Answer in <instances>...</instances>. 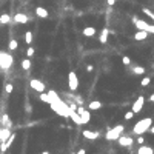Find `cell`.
<instances>
[{
	"label": "cell",
	"mask_w": 154,
	"mask_h": 154,
	"mask_svg": "<svg viewBox=\"0 0 154 154\" xmlns=\"http://www.w3.org/2000/svg\"><path fill=\"white\" fill-rule=\"evenodd\" d=\"M49 106L52 108V111H56V114L62 116V117H69V105H66L62 99H56L49 103Z\"/></svg>",
	"instance_id": "cell-1"
},
{
	"label": "cell",
	"mask_w": 154,
	"mask_h": 154,
	"mask_svg": "<svg viewBox=\"0 0 154 154\" xmlns=\"http://www.w3.org/2000/svg\"><path fill=\"white\" fill-rule=\"evenodd\" d=\"M151 125H153V119H151V117H145V119H140L137 123L134 125L133 131H134L136 136H142V134H145L147 131H150Z\"/></svg>",
	"instance_id": "cell-2"
},
{
	"label": "cell",
	"mask_w": 154,
	"mask_h": 154,
	"mask_svg": "<svg viewBox=\"0 0 154 154\" xmlns=\"http://www.w3.org/2000/svg\"><path fill=\"white\" fill-rule=\"evenodd\" d=\"M133 23L136 25L137 31H147L148 34H153V35H154V25L145 22V20H140L139 17H133Z\"/></svg>",
	"instance_id": "cell-3"
},
{
	"label": "cell",
	"mask_w": 154,
	"mask_h": 154,
	"mask_svg": "<svg viewBox=\"0 0 154 154\" xmlns=\"http://www.w3.org/2000/svg\"><path fill=\"white\" fill-rule=\"evenodd\" d=\"M123 130H125V126L123 125H116L114 128H111V130H108V133H106V140H117L122 136V133H123Z\"/></svg>",
	"instance_id": "cell-4"
},
{
	"label": "cell",
	"mask_w": 154,
	"mask_h": 154,
	"mask_svg": "<svg viewBox=\"0 0 154 154\" xmlns=\"http://www.w3.org/2000/svg\"><path fill=\"white\" fill-rule=\"evenodd\" d=\"M13 56L6 52H0V68L2 69H10L13 66Z\"/></svg>",
	"instance_id": "cell-5"
},
{
	"label": "cell",
	"mask_w": 154,
	"mask_h": 154,
	"mask_svg": "<svg viewBox=\"0 0 154 154\" xmlns=\"http://www.w3.org/2000/svg\"><path fill=\"white\" fill-rule=\"evenodd\" d=\"M68 88L71 91H77V88H79V77L74 71L68 72Z\"/></svg>",
	"instance_id": "cell-6"
},
{
	"label": "cell",
	"mask_w": 154,
	"mask_h": 154,
	"mask_svg": "<svg viewBox=\"0 0 154 154\" xmlns=\"http://www.w3.org/2000/svg\"><path fill=\"white\" fill-rule=\"evenodd\" d=\"M143 106H145V97H137L134 100V103H133V106H131V111L134 113V114H139L142 110H143Z\"/></svg>",
	"instance_id": "cell-7"
},
{
	"label": "cell",
	"mask_w": 154,
	"mask_h": 154,
	"mask_svg": "<svg viewBox=\"0 0 154 154\" xmlns=\"http://www.w3.org/2000/svg\"><path fill=\"white\" fill-rule=\"evenodd\" d=\"M29 86L34 89V91L45 93V83L42 82V80H37V79H31V80H29Z\"/></svg>",
	"instance_id": "cell-8"
},
{
	"label": "cell",
	"mask_w": 154,
	"mask_h": 154,
	"mask_svg": "<svg viewBox=\"0 0 154 154\" xmlns=\"http://www.w3.org/2000/svg\"><path fill=\"white\" fill-rule=\"evenodd\" d=\"M77 113L80 114V119H82V125H86V123H89V120H91V113H89V111H86V110H83L82 106H80V108H77Z\"/></svg>",
	"instance_id": "cell-9"
},
{
	"label": "cell",
	"mask_w": 154,
	"mask_h": 154,
	"mask_svg": "<svg viewBox=\"0 0 154 154\" xmlns=\"http://www.w3.org/2000/svg\"><path fill=\"white\" fill-rule=\"evenodd\" d=\"M117 142L120 143V147H125V148L133 147V143H134L133 137H130V136H120V137L117 139Z\"/></svg>",
	"instance_id": "cell-10"
},
{
	"label": "cell",
	"mask_w": 154,
	"mask_h": 154,
	"mask_svg": "<svg viewBox=\"0 0 154 154\" xmlns=\"http://www.w3.org/2000/svg\"><path fill=\"white\" fill-rule=\"evenodd\" d=\"M82 134H83V137H85V139H88V140H96V139L99 137V136H100L97 131H91V130H85Z\"/></svg>",
	"instance_id": "cell-11"
},
{
	"label": "cell",
	"mask_w": 154,
	"mask_h": 154,
	"mask_svg": "<svg viewBox=\"0 0 154 154\" xmlns=\"http://www.w3.org/2000/svg\"><path fill=\"white\" fill-rule=\"evenodd\" d=\"M35 15L40 17V19H46V17H49V13H48V10H45L43 6H37L35 8Z\"/></svg>",
	"instance_id": "cell-12"
},
{
	"label": "cell",
	"mask_w": 154,
	"mask_h": 154,
	"mask_svg": "<svg viewBox=\"0 0 154 154\" xmlns=\"http://www.w3.org/2000/svg\"><path fill=\"white\" fill-rule=\"evenodd\" d=\"M14 22H15V23H22V25H25L26 22H28V15L23 14V13H17V14L14 15Z\"/></svg>",
	"instance_id": "cell-13"
},
{
	"label": "cell",
	"mask_w": 154,
	"mask_h": 154,
	"mask_svg": "<svg viewBox=\"0 0 154 154\" xmlns=\"http://www.w3.org/2000/svg\"><path fill=\"white\" fill-rule=\"evenodd\" d=\"M108 35H110V29H108V28H103L102 32H100V35H99V42L105 45V43L108 42Z\"/></svg>",
	"instance_id": "cell-14"
},
{
	"label": "cell",
	"mask_w": 154,
	"mask_h": 154,
	"mask_svg": "<svg viewBox=\"0 0 154 154\" xmlns=\"http://www.w3.org/2000/svg\"><path fill=\"white\" fill-rule=\"evenodd\" d=\"M96 28H93V26H86V28H83V31H82V34L85 35V37H94L96 35Z\"/></svg>",
	"instance_id": "cell-15"
},
{
	"label": "cell",
	"mask_w": 154,
	"mask_h": 154,
	"mask_svg": "<svg viewBox=\"0 0 154 154\" xmlns=\"http://www.w3.org/2000/svg\"><path fill=\"white\" fill-rule=\"evenodd\" d=\"M10 136H11L10 128H2V130H0V142L8 140V137H10Z\"/></svg>",
	"instance_id": "cell-16"
},
{
	"label": "cell",
	"mask_w": 154,
	"mask_h": 154,
	"mask_svg": "<svg viewBox=\"0 0 154 154\" xmlns=\"http://www.w3.org/2000/svg\"><path fill=\"white\" fill-rule=\"evenodd\" d=\"M137 154H154V150L147 145H140V148L137 150Z\"/></svg>",
	"instance_id": "cell-17"
},
{
	"label": "cell",
	"mask_w": 154,
	"mask_h": 154,
	"mask_svg": "<svg viewBox=\"0 0 154 154\" xmlns=\"http://www.w3.org/2000/svg\"><path fill=\"white\" fill-rule=\"evenodd\" d=\"M145 39H148V32L147 31H137L134 34V40H137V42H142Z\"/></svg>",
	"instance_id": "cell-18"
},
{
	"label": "cell",
	"mask_w": 154,
	"mask_h": 154,
	"mask_svg": "<svg viewBox=\"0 0 154 154\" xmlns=\"http://www.w3.org/2000/svg\"><path fill=\"white\" fill-rule=\"evenodd\" d=\"M88 108H89L91 111H94V110H100V108H102V102H99V100H93V102H89Z\"/></svg>",
	"instance_id": "cell-19"
},
{
	"label": "cell",
	"mask_w": 154,
	"mask_h": 154,
	"mask_svg": "<svg viewBox=\"0 0 154 154\" xmlns=\"http://www.w3.org/2000/svg\"><path fill=\"white\" fill-rule=\"evenodd\" d=\"M10 22H11V15H10V14L3 13L2 15H0V23H2V25H8Z\"/></svg>",
	"instance_id": "cell-20"
},
{
	"label": "cell",
	"mask_w": 154,
	"mask_h": 154,
	"mask_svg": "<svg viewBox=\"0 0 154 154\" xmlns=\"http://www.w3.org/2000/svg\"><path fill=\"white\" fill-rule=\"evenodd\" d=\"M133 74H136V76H142V74H145V68L143 66H133Z\"/></svg>",
	"instance_id": "cell-21"
},
{
	"label": "cell",
	"mask_w": 154,
	"mask_h": 154,
	"mask_svg": "<svg viewBox=\"0 0 154 154\" xmlns=\"http://www.w3.org/2000/svg\"><path fill=\"white\" fill-rule=\"evenodd\" d=\"M39 99H40V100H42L43 103H48V105L51 103V99H49L48 93H40V97H39Z\"/></svg>",
	"instance_id": "cell-22"
},
{
	"label": "cell",
	"mask_w": 154,
	"mask_h": 154,
	"mask_svg": "<svg viewBox=\"0 0 154 154\" xmlns=\"http://www.w3.org/2000/svg\"><path fill=\"white\" fill-rule=\"evenodd\" d=\"M22 68H23L25 71H28V69L31 68V60H29V59H23V60H22Z\"/></svg>",
	"instance_id": "cell-23"
},
{
	"label": "cell",
	"mask_w": 154,
	"mask_h": 154,
	"mask_svg": "<svg viewBox=\"0 0 154 154\" xmlns=\"http://www.w3.org/2000/svg\"><path fill=\"white\" fill-rule=\"evenodd\" d=\"M25 42L28 43V45L32 43V32H31V31H26V32H25Z\"/></svg>",
	"instance_id": "cell-24"
},
{
	"label": "cell",
	"mask_w": 154,
	"mask_h": 154,
	"mask_svg": "<svg viewBox=\"0 0 154 154\" xmlns=\"http://www.w3.org/2000/svg\"><path fill=\"white\" fill-rule=\"evenodd\" d=\"M17 46H19V43H17V40L15 39H13V40H10V43H8V48L10 49H17Z\"/></svg>",
	"instance_id": "cell-25"
},
{
	"label": "cell",
	"mask_w": 154,
	"mask_h": 154,
	"mask_svg": "<svg viewBox=\"0 0 154 154\" xmlns=\"http://www.w3.org/2000/svg\"><path fill=\"white\" fill-rule=\"evenodd\" d=\"M2 120L5 123V128H10V126H11V120H10V117H8V114H3Z\"/></svg>",
	"instance_id": "cell-26"
},
{
	"label": "cell",
	"mask_w": 154,
	"mask_h": 154,
	"mask_svg": "<svg viewBox=\"0 0 154 154\" xmlns=\"http://www.w3.org/2000/svg\"><path fill=\"white\" fill-rule=\"evenodd\" d=\"M142 11H143V14H145V15H148L150 19H153V20H154V13H153L151 10H148V8H143Z\"/></svg>",
	"instance_id": "cell-27"
},
{
	"label": "cell",
	"mask_w": 154,
	"mask_h": 154,
	"mask_svg": "<svg viewBox=\"0 0 154 154\" xmlns=\"http://www.w3.org/2000/svg\"><path fill=\"white\" fill-rule=\"evenodd\" d=\"M5 91H6V94H11V93L14 91L13 83H6V85H5Z\"/></svg>",
	"instance_id": "cell-28"
},
{
	"label": "cell",
	"mask_w": 154,
	"mask_h": 154,
	"mask_svg": "<svg viewBox=\"0 0 154 154\" xmlns=\"http://www.w3.org/2000/svg\"><path fill=\"white\" fill-rule=\"evenodd\" d=\"M150 83H151V79H150V77H143V79H142V82H140V85H142V86H148Z\"/></svg>",
	"instance_id": "cell-29"
},
{
	"label": "cell",
	"mask_w": 154,
	"mask_h": 154,
	"mask_svg": "<svg viewBox=\"0 0 154 154\" xmlns=\"http://www.w3.org/2000/svg\"><path fill=\"white\" fill-rule=\"evenodd\" d=\"M122 63H123L125 66H128L130 63H131V59H130L128 56H123V57H122Z\"/></svg>",
	"instance_id": "cell-30"
},
{
	"label": "cell",
	"mask_w": 154,
	"mask_h": 154,
	"mask_svg": "<svg viewBox=\"0 0 154 154\" xmlns=\"http://www.w3.org/2000/svg\"><path fill=\"white\" fill-rule=\"evenodd\" d=\"M134 117V113L133 111H128V113H125V120H131Z\"/></svg>",
	"instance_id": "cell-31"
},
{
	"label": "cell",
	"mask_w": 154,
	"mask_h": 154,
	"mask_svg": "<svg viewBox=\"0 0 154 154\" xmlns=\"http://www.w3.org/2000/svg\"><path fill=\"white\" fill-rule=\"evenodd\" d=\"M26 56H28V57H32V56H34V48H32V46H29L28 49H26Z\"/></svg>",
	"instance_id": "cell-32"
},
{
	"label": "cell",
	"mask_w": 154,
	"mask_h": 154,
	"mask_svg": "<svg viewBox=\"0 0 154 154\" xmlns=\"http://www.w3.org/2000/svg\"><path fill=\"white\" fill-rule=\"evenodd\" d=\"M106 3H108V5H110V6H113V5L116 3V0H106Z\"/></svg>",
	"instance_id": "cell-33"
},
{
	"label": "cell",
	"mask_w": 154,
	"mask_h": 154,
	"mask_svg": "<svg viewBox=\"0 0 154 154\" xmlns=\"http://www.w3.org/2000/svg\"><path fill=\"white\" fill-rule=\"evenodd\" d=\"M137 142H139L140 145H143V142H145V139H143V137H142V136H140V137L137 139Z\"/></svg>",
	"instance_id": "cell-34"
},
{
	"label": "cell",
	"mask_w": 154,
	"mask_h": 154,
	"mask_svg": "<svg viewBox=\"0 0 154 154\" xmlns=\"http://www.w3.org/2000/svg\"><path fill=\"white\" fill-rule=\"evenodd\" d=\"M76 154H86V151H85V150H83V148H82V150H79V151H77V153H76Z\"/></svg>",
	"instance_id": "cell-35"
},
{
	"label": "cell",
	"mask_w": 154,
	"mask_h": 154,
	"mask_svg": "<svg viewBox=\"0 0 154 154\" xmlns=\"http://www.w3.org/2000/svg\"><path fill=\"white\" fill-rule=\"evenodd\" d=\"M148 100H150V102H154V93H153L150 97H148Z\"/></svg>",
	"instance_id": "cell-36"
},
{
	"label": "cell",
	"mask_w": 154,
	"mask_h": 154,
	"mask_svg": "<svg viewBox=\"0 0 154 154\" xmlns=\"http://www.w3.org/2000/svg\"><path fill=\"white\" fill-rule=\"evenodd\" d=\"M150 133H151V134H154V125H151V128H150Z\"/></svg>",
	"instance_id": "cell-37"
},
{
	"label": "cell",
	"mask_w": 154,
	"mask_h": 154,
	"mask_svg": "<svg viewBox=\"0 0 154 154\" xmlns=\"http://www.w3.org/2000/svg\"><path fill=\"white\" fill-rule=\"evenodd\" d=\"M42 154H49V153H48V151H43V153H42Z\"/></svg>",
	"instance_id": "cell-38"
},
{
	"label": "cell",
	"mask_w": 154,
	"mask_h": 154,
	"mask_svg": "<svg viewBox=\"0 0 154 154\" xmlns=\"http://www.w3.org/2000/svg\"><path fill=\"white\" fill-rule=\"evenodd\" d=\"M71 154H76V153H71Z\"/></svg>",
	"instance_id": "cell-39"
}]
</instances>
